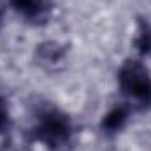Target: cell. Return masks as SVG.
Returning <instances> with one entry per match:
<instances>
[{"label":"cell","mask_w":151,"mask_h":151,"mask_svg":"<svg viewBox=\"0 0 151 151\" xmlns=\"http://www.w3.org/2000/svg\"><path fill=\"white\" fill-rule=\"evenodd\" d=\"M134 46L141 56H151V23L146 19L139 21L137 37L134 40Z\"/></svg>","instance_id":"cell-6"},{"label":"cell","mask_w":151,"mask_h":151,"mask_svg":"<svg viewBox=\"0 0 151 151\" xmlns=\"http://www.w3.org/2000/svg\"><path fill=\"white\" fill-rule=\"evenodd\" d=\"M0 23H2V5H0Z\"/></svg>","instance_id":"cell-8"},{"label":"cell","mask_w":151,"mask_h":151,"mask_svg":"<svg viewBox=\"0 0 151 151\" xmlns=\"http://www.w3.org/2000/svg\"><path fill=\"white\" fill-rule=\"evenodd\" d=\"M37 58L42 63L47 65H56L65 58V49L58 42H44L37 49Z\"/></svg>","instance_id":"cell-5"},{"label":"cell","mask_w":151,"mask_h":151,"mask_svg":"<svg viewBox=\"0 0 151 151\" xmlns=\"http://www.w3.org/2000/svg\"><path fill=\"white\" fill-rule=\"evenodd\" d=\"M76 125L63 109L46 104L35 111L32 137L47 151H67L72 146Z\"/></svg>","instance_id":"cell-1"},{"label":"cell","mask_w":151,"mask_h":151,"mask_svg":"<svg viewBox=\"0 0 151 151\" xmlns=\"http://www.w3.org/2000/svg\"><path fill=\"white\" fill-rule=\"evenodd\" d=\"M9 123H11L9 107H7V102L4 100V97L0 95V134H4L9 128Z\"/></svg>","instance_id":"cell-7"},{"label":"cell","mask_w":151,"mask_h":151,"mask_svg":"<svg viewBox=\"0 0 151 151\" xmlns=\"http://www.w3.org/2000/svg\"><path fill=\"white\" fill-rule=\"evenodd\" d=\"M11 9L28 25H46L55 11L53 0H9Z\"/></svg>","instance_id":"cell-3"},{"label":"cell","mask_w":151,"mask_h":151,"mask_svg":"<svg viewBox=\"0 0 151 151\" xmlns=\"http://www.w3.org/2000/svg\"><path fill=\"white\" fill-rule=\"evenodd\" d=\"M135 113L127 102H119V104H114L113 107L107 111V113L102 116V121H100V130L104 134H116L119 130L125 128V125L128 123L130 116Z\"/></svg>","instance_id":"cell-4"},{"label":"cell","mask_w":151,"mask_h":151,"mask_svg":"<svg viewBox=\"0 0 151 151\" xmlns=\"http://www.w3.org/2000/svg\"><path fill=\"white\" fill-rule=\"evenodd\" d=\"M119 93L134 111L151 107V72L139 58L125 60L116 74Z\"/></svg>","instance_id":"cell-2"}]
</instances>
